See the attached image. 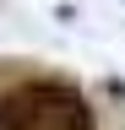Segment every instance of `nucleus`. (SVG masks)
<instances>
[{
  "mask_svg": "<svg viewBox=\"0 0 125 130\" xmlns=\"http://www.w3.org/2000/svg\"><path fill=\"white\" fill-rule=\"evenodd\" d=\"M0 130H98V114L71 76H33L0 92Z\"/></svg>",
  "mask_w": 125,
  "mask_h": 130,
  "instance_id": "nucleus-1",
  "label": "nucleus"
}]
</instances>
